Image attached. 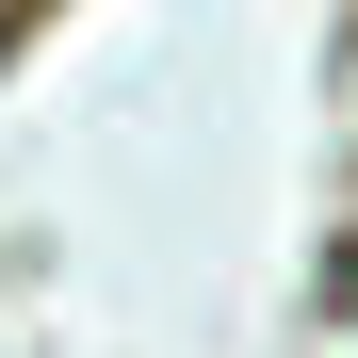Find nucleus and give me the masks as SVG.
I'll use <instances>...</instances> for the list:
<instances>
[{
    "label": "nucleus",
    "mask_w": 358,
    "mask_h": 358,
    "mask_svg": "<svg viewBox=\"0 0 358 358\" xmlns=\"http://www.w3.org/2000/svg\"><path fill=\"white\" fill-rule=\"evenodd\" d=\"M17 17H66V0H0V33H17Z\"/></svg>",
    "instance_id": "1"
}]
</instances>
